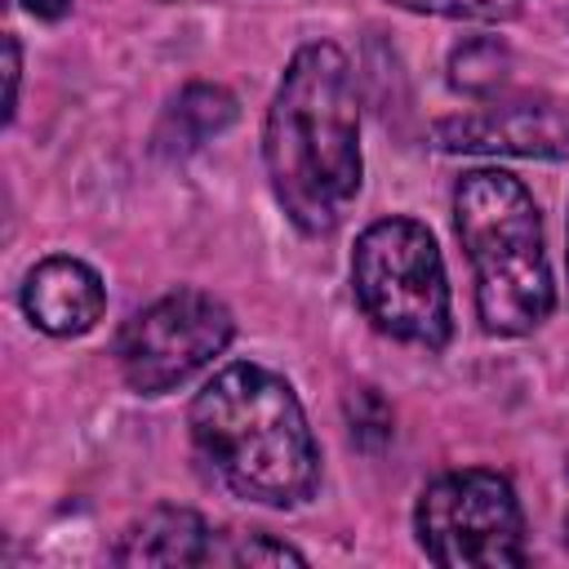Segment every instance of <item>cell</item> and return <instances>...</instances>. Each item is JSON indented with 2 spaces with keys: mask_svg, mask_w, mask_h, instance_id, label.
Masks as SVG:
<instances>
[{
  "mask_svg": "<svg viewBox=\"0 0 569 569\" xmlns=\"http://www.w3.org/2000/svg\"><path fill=\"white\" fill-rule=\"evenodd\" d=\"M396 4L440 18H467V22H511L520 13V0H396Z\"/></svg>",
  "mask_w": 569,
  "mask_h": 569,
  "instance_id": "cell-12",
  "label": "cell"
},
{
  "mask_svg": "<svg viewBox=\"0 0 569 569\" xmlns=\"http://www.w3.org/2000/svg\"><path fill=\"white\" fill-rule=\"evenodd\" d=\"M511 76V49L498 40V36H480V40H467L449 53V84L467 98H480L489 102Z\"/></svg>",
  "mask_w": 569,
  "mask_h": 569,
  "instance_id": "cell-11",
  "label": "cell"
},
{
  "mask_svg": "<svg viewBox=\"0 0 569 569\" xmlns=\"http://www.w3.org/2000/svg\"><path fill=\"white\" fill-rule=\"evenodd\" d=\"M231 560H236V565H307L302 551H293L289 542H280V538H271V533H249V538H240V547L231 551Z\"/></svg>",
  "mask_w": 569,
  "mask_h": 569,
  "instance_id": "cell-14",
  "label": "cell"
},
{
  "mask_svg": "<svg viewBox=\"0 0 569 569\" xmlns=\"http://www.w3.org/2000/svg\"><path fill=\"white\" fill-rule=\"evenodd\" d=\"M18 71H22L18 40L4 36V84H9V93H4V120H13V111H18Z\"/></svg>",
  "mask_w": 569,
  "mask_h": 569,
  "instance_id": "cell-15",
  "label": "cell"
},
{
  "mask_svg": "<svg viewBox=\"0 0 569 569\" xmlns=\"http://www.w3.org/2000/svg\"><path fill=\"white\" fill-rule=\"evenodd\" d=\"M236 116H240V107H236L231 89H222V84H187L169 102L156 142H160V151L182 156V151H196L209 138H218L222 129H231Z\"/></svg>",
  "mask_w": 569,
  "mask_h": 569,
  "instance_id": "cell-10",
  "label": "cell"
},
{
  "mask_svg": "<svg viewBox=\"0 0 569 569\" xmlns=\"http://www.w3.org/2000/svg\"><path fill=\"white\" fill-rule=\"evenodd\" d=\"M191 440L218 480L262 507H298L316 493L320 449L284 378L262 365L218 369L191 400Z\"/></svg>",
  "mask_w": 569,
  "mask_h": 569,
  "instance_id": "cell-2",
  "label": "cell"
},
{
  "mask_svg": "<svg viewBox=\"0 0 569 569\" xmlns=\"http://www.w3.org/2000/svg\"><path fill=\"white\" fill-rule=\"evenodd\" d=\"M262 160L271 196L302 236H329L360 196V111L338 44H302L267 107Z\"/></svg>",
  "mask_w": 569,
  "mask_h": 569,
  "instance_id": "cell-1",
  "label": "cell"
},
{
  "mask_svg": "<svg viewBox=\"0 0 569 569\" xmlns=\"http://www.w3.org/2000/svg\"><path fill=\"white\" fill-rule=\"evenodd\" d=\"M347 413H351V436L360 440V445H382L387 436H391V409L382 405V396L378 391H369V387H360L351 400H347Z\"/></svg>",
  "mask_w": 569,
  "mask_h": 569,
  "instance_id": "cell-13",
  "label": "cell"
},
{
  "mask_svg": "<svg viewBox=\"0 0 569 569\" xmlns=\"http://www.w3.org/2000/svg\"><path fill=\"white\" fill-rule=\"evenodd\" d=\"M453 222L476 271L480 325L498 338H520L551 316V267L542 249V218L520 178L502 169H471L453 187Z\"/></svg>",
  "mask_w": 569,
  "mask_h": 569,
  "instance_id": "cell-3",
  "label": "cell"
},
{
  "mask_svg": "<svg viewBox=\"0 0 569 569\" xmlns=\"http://www.w3.org/2000/svg\"><path fill=\"white\" fill-rule=\"evenodd\" d=\"M116 565H204L209 560V525L191 507H151L133 520L116 551Z\"/></svg>",
  "mask_w": 569,
  "mask_h": 569,
  "instance_id": "cell-9",
  "label": "cell"
},
{
  "mask_svg": "<svg viewBox=\"0 0 569 569\" xmlns=\"http://www.w3.org/2000/svg\"><path fill=\"white\" fill-rule=\"evenodd\" d=\"M418 547L445 569L525 565V516L507 476L467 467L431 480L413 507Z\"/></svg>",
  "mask_w": 569,
  "mask_h": 569,
  "instance_id": "cell-5",
  "label": "cell"
},
{
  "mask_svg": "<svg viewBox=\"0 0 569 569\" xmlns=\"http://www.w3.org/2000/svg\"><path fill=\"white\" fill-rule=\"evenodd\" d=\"M351 289L373 329L440 351L449 342V280L436 236L413 218H378L351 253Z\"/></svg>",
  "mask_w": 569,
  "mask_h": 569,
  "instance_id": "cell-4",
  "label": "cell"
},
{
  "mask_svg": "<svg viewBox=\"0 0 569 569\" xmlns=\"http://www.w3.org/2000/svg\"><path fill=\"white\" fill-rule=\"evenodd\" d=\"M22 311L27 320L49 338H76L89 333L107 311V289L98 271L80 258L53 253L27 271L22 284Z\"/></svg>",
  "mask_w": 569,
  "mask_h": 569,
  "instance_id": "cell-8",
  "label": "cell"
},
{
  "mask_svg": "<svg viewBox=\"0 0 569 569\" xmlns=\"http://www.w3.org/2000/svg\"><path fill=\"white\" fill-rule=\"evenodd\" d=\"M22 4H27V13L49 18V22H53V18H62V13L71 9V0H22Z\"/></svg>",
  "mask_w": 569,
  "mask_h": 569,
  "instance_id": "cell-16",
  "label": "cell"
},
{
  "mask_svg": "<svg viewBox=\"0 0 569 569\" xmlns=\"http://www.w3.org/2000/svg\"><path fill=\"white\" fill-rule=\"evenodd\" d=\"M236 320L204 289H173L116 333V365L138 396H164L227 351Z\"/></svg>",
  "mask_w": 569,
  "mask_h": 569,
  "instance_id": "cell-6",
  "label": "cell"
},
{
  "mask_svg": "<svg viewBox=\"0 0 569 569\" xmlns=\"http://www.w3.org/2000/svg\"><path fill=\"white\" fill-rule=\"evenodd\" d=\"M431 147L462 156H538L569 160V102L565 98H489L480 111L431 124Z\"/></svg>",
  "mask_w": 569,
  "mask_h": 569,
  "instance_id": "cell-7",
  "label": "cell"
},
{
  "mask_svg": "<svg viewBox=\"0 0 569 569\" xmlns=\"http://www.w3.org/2000/svg\"><path fill=\"white\" fill-rule=\"evenodd\" d=\"M565 538H569V516H565Z\"/></svg>",
  "mask_w": 569,
  "mask_h": 569,
  "instance_id": "cell-17",
  "label": "cell"
}]
</instances>
